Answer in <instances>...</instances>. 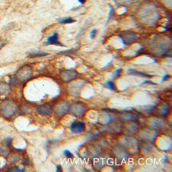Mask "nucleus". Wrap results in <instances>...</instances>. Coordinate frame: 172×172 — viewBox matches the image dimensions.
<instances>
[{
  "label": "nucleus",
  "mask_w": 172,
  "mask_h": 172,
  "mask_svg": "<svg viewBox=\"0 0 172 172\" xmlns=\"http://www.w3.org/2000/svg\"><path fill=\"white\" fill-rule=\"evenodd\" d=\"M37 111L41 115L49 116L51 114L52 109L49 105L42 104L37 107Z\"/></svg>",
  "instance_id": "0eeeda50"
},
{
  "label": "nucleus",
  "mask_w": 172,
  "mask_h": 172,
  "mask_svg": "<svg viewBox=\"0 0 172 172\" xmlns=\"http://www.w3.org/2000/svg\"><path fill=\"white\" fill-rule=\"evenodd\" d=\"M109 7H110V12L109 13L108 17V19L106 21V23H108L110 19L112 18V17L114 16V14H115V10H114L113 8V6L111 5L110 4H109Z\"/></svg>",
  "instance_id": "2eb2a0df"
},
{
  "label": "nucleus",
  "mask_w": 172,
  "mask_h": 172,
  "mask_svg": "<svg viewBox=\"0 0 172 172\" xmlns=\"http://www.w3.org/2000/svg\"><path fill=\"white\" fill-rule=\"evenodd\" d=\"M97 30L96 29H94L92 30L90 33V39H94L97 36Z\"/></svg>",
  "instance_id": "dca6fc26"
},
{
  "label": "nucleus",
  "mask_w": 172,
  "mask_h": 172,
  "mask_svg": "<svg viewBox=\"0 0 172 172\" xmlns=\"http://www.w3.org/2000/svg\"><path fill=\"white\" fill-rule=\"evenodd\" d=\"M6 44V42L4 40H1L0 41V50L4 47Z\"/></svg>",
  "instance_id": "412c9836"
},
{
  "label": "nucleus",
  "mask_w": 172,
  "mask_h": 172,
  "mask_svg": "<svg viewBox=\"0 0 172 172\" xmlns=\"http://www.w3.org/2000/svg\"><path fill=\"white\" fill-rule=\"evenodd\" d=\"M12 139H11V138H8L6 139V142L7 143L8 145H11L12 144Z\"/></svg>",
  "instance_id": "6ab92c4d"
},
{
  "label": "nucleus",
  "mask_w": 172,
  "mask_h": 172,
  "mask_svg": "<svg viewBox=\"0 0 172 172\" xmlns=\"http://www.w3.org/2000/svg\"><path fill=\"white\" fill-rule=\"evenodd\" d=\"M104 86L106 88H108L109 90H113V91H116L117 88L116 87L115 84L112 81L109 80L107 81L105 84Z\"/></svg>",
  "instance_id": "ddd939ff"
},
{
  "label": "nucleus",
  "mask_w": 172,
  "mask_h": 172,
  "mask_svg": "<svg viewBox=\"0 0 172 172\" xmlns=\"http://www.w3.org/2000/svg\"><path fill=\"white\" fill-rule=\"evenodd\" d=\"M58 22L61 24H70L76 22V20L71 17H63L57 19Z\"/></svg>",
  "instance_id": "1a4fd4ad"
},
{
  "label": "nucleus",
  "mask_w": 172,
  "mask_h": 172,
  "mask_svg": "<svg viewBox=\"0 0 172 172\" xmlns=\"http://www.w3.org/2000/svg\"><path fill=\"white\" fill-rule=\"evenodd\" d=\"M169 77V75L168 74H166V75L164 76L163 77V79H162V80H161V82H163V81H164L166 80V79H167L168 77Z\"/></svg>",
  "instance_id": "4be33fe9"
},
{
  "label": "nucleus",
  "mask_w": 172,
  "mask_h": 172,
  "mask_svg": "<svg viewBox=\"0 0 172 172\" xmlns=\"http://www.w3.org/2000/svg\"><path fill=\"white\" fill-rule=\"evenodd\" d=\"M119 37L122 41L124 46L131 44L135 42L137 39L135 33L131 31L123 32V33L119 35Z\"/></svg>",
  "instance_id": "7ed1b4c3"
},
{
  "label": "nucleus",
  "mask_w": 172,
  "mask_h": 172,
  "mask_svg": "<svg viewBox=\"0 0 172 172\" xmlns=\"http://www.w3.org/2000/svg\"><path fill=\"white\" fill-rule=\"evenodd\" d=\"M77 75V72L75 70H67L63 72L62 77L65 81L68 82L75 79Z\"/></svg>",
  "instance_id": "423d86ee"
},
{
  "label": "nucleus",
  "mask_w": 172,
  "mask_h": 172,
  "mask_svg": "<svg viewBox=\"0 0 172 172\" xmlns=\"http://www.w3.org/2000/svg\"><path fill=\"white\" fill-rule=\"evenodd\" d=\"M9 86L7 83L0 82V94H5L9 90Z\"/></svg>",
  "instance_id": "f8f14e48"
},
{
  "label": "nucleus",
  "mask_w": 172,
  "mask_h": 172,
  "mask_svg": "<svg viewBox=\"0 0 172 172\" xmlns=\"http://www.w3.org/2000/svg\"><path fill=\"white\" fill-rule=\"evenodd\" d=\"M17 109V106L13 102L7 101L2 104L1 106V111L2 114L6 117H9L13 115Z\"/></svg>",
  "instance_id": "f03ea898"
},
{
  "label": "nucleus",
  "mask_w": 172,
  "mask_h": 172,
  "mask_svg": "<svg viewBox=\"0 0 172 172\" xmlns=\"http://www.w3.org/2000/svg\"><path fill=\"white\" fill-rule=\"evenodd\" d=\"M86 1V0H78V2L79 3H80L81 5H83V4H84L85 3Z\"/></svg>",
  "instance_id": "5701e85b"
},
{
  "label": "nucleus",
  "mask_w": 172,
  "mask_h": 172,
  "mask_svg": "<svg viewBox=\"0 0 172 172\" xmlns=\"http://www.w3.org/2000/svg\"><path fill=\"white\" fill-rule=\"evenodd\" d=\"M32 69L28 65H25L17 71L15 74V78L21 82H25L31 77Z\"/></svg>",
  "instance_id": "f257e3e1"
},
{
  "label": "nucleus",
  "mask_w": 172,
  "mask_h": 172,
  "mask_svg": "<svg viewBox=\"0 0 172 172\" xmlns=\"http://www.w3.org/2000/svg\"><path fill=\"white\" fill-rule=\"evenodd\" d=\"M86 126L84 122L82 121L74 122L72 124L70 127L71 131L74 133H78L84 131L85 130Z\"/></svg>",
  "instance_id": "20e7f679"
},
{
  "label": "nucleus",
  "mask_w": 172,
  "mask_h": 172,
  "mask_svg": "<svg viewBox=\"0 0 172 172\" xmlns=\"http://www.w3.org/2000/svg\"><path fill=\"white\" fill-rule=\"evenodd\" d=\"M122 71V68H119L118 69L116 70L112 74V79H116L119 78V76L121 75V72Z\"/></svg>",
  "instance_id": "4468645a"
},
{
  "label": "nucleus",
  "mask_w": 172,
  "mask_h": 172,
  "mask_svg": "<svg viewBox=\"0 0 172 172\" xmlns=\"http://www.w3.org/2000/svg\"><path fill=\"white\" fill-rule=\"evenodd\" d=\"M47 44H54L57 46H63V44L59 41V35L57 32H55L51 36L48 37Z\"/></svg>",
  "instance_id": "6e6552de"
},
{
  "label": "nucleus",
  "mask_w": 172,
  "mask_h": 172,
  "mask_svg": "<svg viewBox=\"0 0 172 172\" xmlns=\"http://www.w3.org/2000/svg\"><path fill=\"white\" fill-rule=\"evenodd\" d=\"M57 169H56V171L57 172H62V167L61 166V165H58L57 166Z\"/></svg>",
  "instance_id": "aec40b11"
},
{
  "label": "nucleus",
  "mask_w": 172,
  "mask_h": 172,
  "mask_svg": "<svg viewBox=\"0 0 172 172\" xmlns=\"http://www.w3.org/2000/svg\"><path fill=\"white\" fill-rule=\"evenodd\" d=\"M70 106L66 103H62L58 104L55 108V112L57 115L60 116H62L68 112L69 110Z\"/></svg>",
  "instance_id": "39448f33"
},
{
  "label": "nucleus",
  "mask_w": 172,
  "mask_h": 172,
  "mask_svg": "<svg viewBox=\"0 0 172 172\" xmlns=\"http://www.w3.org/2000/svg\"><path fill=\"white\" fill-rule=\"evenodd\" d=\"M64 154L65 156L68 159H72L74 157L73 154L70 152L69 150L65 149L64 151Z\"/></svg>",
  "instance_id": "f3484780"
},
{
  "label": "nucleus",
  "mask_w": 172,
  "mask_h": 172,
  "mask_svg": "<svg viewBox=\"0 0 172 172\" xmlns=\"http://www.w3.org/2000/svg\"><path fill=\"white\" fill-rule=\"evenodd\" d=\"M49 54L45 51H35L30 53L29 54L28 57H30L31 58H37V57H44Z\"/></svg>",
  "instance_id": "9d476101"
},
{
  "label": "nucleus",
  "mask_w": 172,
  "mask_h": 172,
  "mask_svg": "<svg viewBox=\"0 0 172 172\" xmlns=\"http://www.w3.org/2000/svg\"><path fill=\"white\" fill-rule=\"evenodd\" d=\"M127 73L128 74H131V75H136V76H141L143 77H152V75H148V74H146L143 73L142 72H140L137 71L135 70L134 69H129L127 70Z\"/></svg>",
  "instance_id": "9b49d317"
},
{
  "label": "nucleus",
  "mask_w": 172,
  "mask_h": 172,
  "mask_svg": "<svg viewBox=\"0 0 172 172\" xmlns=\"http://www.w3.org/2000/svg\"><path fill=\"white\" fill-rule=\"evenodd\" d=\"M9 171V172H21L22 171L21 169H19L18 167H15L10 168Z\"/></svg>",
  "instance_id": "a211bd4d"
}]
</instances>
